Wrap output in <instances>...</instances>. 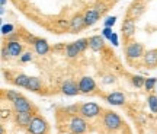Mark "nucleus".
<instances>
[{
	"label": "nucleus",
	"instance_id": "nucleus-1",
	"mask_svg": "<svg viewBox=\"0 0 157 134\" xmlns=\"http://www.w3.org/2000/svg\"><path fill=\"white\" fill-rule=\"evenodd\" d=\"M101 112H102V108L98 105V104H95V102H84V104L80 105V111H78V114H80L83 118H89V120H92V118L98 117Z\"/></svg>",
	"mask_w": 157,
	"mask_h": 134
},
{
	"label": "nucleus",
	"instance_id": "nucleus-2",
	"mask_svg": "<svg viewBox=\"0 0 157 134\" xmlns=\"http://www.w3.org/2000/svg\"><path fill=\"white\" fill-rule=\"evenodd\" d=\"M103 125L108 130H111V131H117V130L121 128L122 121H121V118H119V115H118L117 112L106 111L103 114Z\"/></svg>",
	"mask_w": 157,
	"mask_h": 134
},
{
	"label": "nucleus",
	"instance_id": "nucleus-3",
	"mask_svg": "<svg viewBox=\"0 0 157 134\" xmlns=\"http://www.w3.org/2000/svg\"><path fill=\"white\" fill-rule=\"evenodd\" d=\"M28 131L31 134H47V131H48V123L42 117L35 115L32 118L31 124H29Z\"/></svg>",
	"mask_w": 157,
	"mask_h": 134
},
{
	"label": "nucleus",
	"instance_id": "nucleus-4",
	"mask_svg": "<svg viewBox=\"0 0 157 134\" xmlns=\"http://www.w3.org/2000/svg\"><path fill=\"white\" fill-rule=\"evenodd\" d=\"M68 130L71 134H83L87 130V124L84 121V118L80 115H73L70 123H68Z\"/></svg>",
	"mask_w": 157,
	"mask_h": 134
},
{
	"label": "nucleus",
	"instance_id": "nucleus-5",
	"mask_svg": "<svg viewBox=\"0 0 157 134\" xmlns=\"http://www.w3.org/2000/svg\"><path fill=\"white\" fill-rule=\"evenodd\" d=\"M125 56L129 60H137L140 57L144 56V47L140 42H128L125 47Z\"/></svg>",
	"mask_w": 157,
	"mask_h": 134
},
{
	"label": "nucleus",
	"instance_id": "nucleus-6",
	"mask_svg": "<svg viewBox=\"0 0 157 134\" xmlns=\"http://www.w3.org/2000/svg\"><path fill=\"white\" fill-rule=\"evenodd\" d=\"M122 35L125 39H129L132 35L135 34V18H131V16H125L122 22Z\"/></svg>",
	"mask_w": 157,
	"mask_h": 134
},
{
	"label": "nucleus",
	"instance_id": "nucleus-7",
	"mask_svg": "<svg viewBox=\"0 0 157 134\" xmlns=\"http://www.w3.org/2000/svg\"><path fill=\"white\" fill-rule=\"evenodd\" d=\"M12 104H13V108H15L16 112H31L32 111V104L22 95L19 96V98H16Z\"/></svg>",
	"mask_w": 157,
	"mask_h": 134
},
{
	"label": "nucleus",
	"instance_id": "nucleus-8",
	"mask_svg": "<svg viewBox=\"0 0 157 134\" xmlns=\"http://www.w3.org/2000/svg\"><path fill=\"white\" fill-rule=\"evenodd\" d=\"M78 89H80L82 93H89L92 90H95L96 89L95 80L90 76H84V77H82L78 80Z\"/></svg>",
	"mask_w": 157,
	"mask_h": 134
},
{
	"label": "nucleus",
	"instance_id": "nucleus-9",
	"mask_svg": "<svg viewBox=\"0 0 157 134\" xmlns=\"http://www.w3.org/2000/svg\"><path fill=\"white\" fill-rule=\"evenodd\" d=\"M83 28H86V22H84L83 15H74L73 19L70 21V32L77 34L80 32Z\"/></svg>",
	"mask_w": 157,
	"mask_h": 134
},
{
	"label": "nucleus",
	"instance_id": "nucleus-10",
	"mask_svg": "<svg viewBox=\"0 0 157 134\" xmlns=\"http://www.w3.org/2000/svg\"><path fill=\"white\" fill-rule=\"evenodd\" d=\"M84 22H86V26H92V25H95L99 19H101V13L96 10L95 7H90L87 10L84 12Z\"/></svg>",
	"mask_w": 157,
	"mask_h": 134
},
{
	"label": "nucleus",
	"instance_id": "nucleus-11",
	"mask_svg": "<svg viewBox=\"0 0 157 134\" xmlns=\"http://www.w3.org/2000/svg\"><path fill=\"white\" fill-rule=\"evenodd\" d=\"M61 92L64 93V95H67V96L77 95L78 92H80V89H78V83L73 82V80H66V82L63 83V86H61Z\"/></svg>",
	"mask_w": 157,
	"mask_h": 134
},
{
	"label": "nucleus",
	"instance_id": "nucleus-12",
	"mask_svg": "<svg viewBox=\"0 0 157 134\" xmlns=\"http://www.w3.org/2000/svg\"><path fill=\"white\" fill-rule=\"evenodd\" d=\"M144 10H146V6H144V3H143L141 0H137V2H134L132 5L129 6L128 12H127V15L137 19V18L140 16V15H143V13H144Z\"/></svg>",
	"mask_w": 157,
	"mask_h": 134
},
{
	"label": "nucleus",
	"instance_id": "nucleus-13",
	"mask_svg": "<svg viewBox=\"0 0 157 134\" xmlns=\"http://www.w3.org/2000/svg\"><path fill=\"white\" fill-rule=\"evenodd\" d=\"M143 61H144V64H146L147 67H150V69L157 67V50L146 51L144 56H143Z\"/></svg>",
	"mask_w": 157,
	"mask_h": 134
},
{
	"label": "nucleus",
	"instance_id": "nucleus-14",
	"mask_svg": "<svg viewBox=\"0 0 157 134\" xmlns=\"http://www.w3.org/2000/svg\"><path fill=\"white\" fill-rule=\"evenodd\" d=\"M32 114L31 112H16V115H15V120H16L17 125H21V127H26L28 128L31 121H32Z\"/></svg>",
	"mask_w": 157,
	"mask_h": 134
},
{
	"label": "nucleus",
	"instance_id": "nucleus-15",
	"mask_svg": "<svg viewBox=\"0 0 157 134\" xmlns=\"http://www.w3.org/2000/svg\"><path fill=\"white\" fill-rule=\"evenodd\" d=\"M34 47H35L36 54H39V56H45V54H48V51H50V44L47 42V39H42V38L35 39Z\"/></svg>",
	"mask_w": 157,
	"mask_h": 134
},
{
	"label": "nucleus",
	"instance_id": "nucleus-16",
	"mask_svg": "<svg viewBox=\"0 0 157 134\" xmlns=\"http://www.w3.org/2000/svg\"><path fill=\"white\" fill-rule=\"evenodd\" d=\"M6 48L9 51V56L10 57H19L22 54V50H23V45L19 42V41H9Z\"/></svg>",
	"mask_w": 157,
	"mask_h": 134
},
{
	"label": "nucleus",
	"instance_id": "nucleus-17",
	"mask_svg": "<svg viewBox=\"0 0 157 134\" xmlns=\"http://www.w3.org/2000/svg\"><path fill=\"white\" fill-rule=\"evenodd\" d=\"M106 102L111 105H124L125 102V95L122 92H112L106 96Z\"/></svg>",
	"mask_w": 157,
	"mask_h": 134
},
{
	"label": "nucleus",
	"instance_id": "nucleus-18",
	"mask_svg": "<svg viewBox=\"0 0 157 134\" xmlns=\"http://www.w3.org/2000/svg\"><path fill=\"white\" fill-rule=\"evenodd\" d=\"M105 45V41H103V37L101 35H93L89 38V47L93 51H101Z\"/></svg>",
	"mask_w": 157,
	"mask_h": 134
},
{
	"label": "nucleus",
	"instance_id": "nucleus-19",
	"mask_svg": "<svg viewBox=\"0 0 157 134\" xmlns=\"http://www.w3.org/2000/svg\"><path fill=\"white\" fill-rule=\"evenodd\" d=\"M80 53H82V51L78 50V47L76 45V42H71V44H68L67 47H66V56H67L68 58H74V57H77Z\"/></svg>",
	"mask_w": 157,
	"mask_h": 134
},
{
	"label": "nucleus",
	"instance_id": "nucleus-20",
	"mask_svg": "<svg viewBox=\"0 0 157 134\" xmlns=\"http://www.w3.org/2000/svg\"><path fill=\"white\" fill-rule=\"evenodd\" d=\"M28 90H32V92H39L42 89V83L38 77H31L29 79V83H28Z\"/></svg>",
	"mask_w": 157,
	"mask_h": 134
},
{
	"label": "nucleus",
	"instance_id": "nucleus-21",
	"mask_svg": "<svg viewBox=\"0 0 157 134\" xmlns=\"http://www.w3.org/2000/svg\"><path fill=\"white\" fill-rule=\"evenodd\" d=\"M29 79H31V76H26V74H17L16 77H15V85H17L19 88H28V83H29Z\"/></svg>",
	"mask_w": 157,
	"mask_h": 134
},
{
	"label": "nucleus",
	"instance_id": "nucleus-22",
	"mask_svg": "<svg viewBox=\"0 0 157 134\" xmlns=\"http://www.w3.org/2000/svg\"><path fill=\"white\" fill-rule=\"evenodd\" d=\"M131 82H132V85H134L135 88H143L146 85V79L143 77V76H132Z\"/></svg>",
	"mask_w": 157,
	"mask_h": 134
},
{
	"label": "nucleus",
	"instance_id": "nucleus-23",
	"mask_svg": "<svg viewBox=\"0 0 157 134\" xmlns=\"http://www.w3.org/2000/svg\"><path fill=\"white\" fill-rule=\"evenodd\" d=\"M74 42H76V45L78 47V50L82 51V53L89 47V39L87 38H80V39H77V41H74Z\"/></svg>",
	"mask_w": 157,
	"mask_h": 134
},
{
	"label": "nucleus",
	"instance_id": "nucleus-24",
	"mask_svg": "<svg viewBox=\"0 0 157 134\" xmlns=\"http://www.w3.org/2000/svg\"><path fill=\"white\" fill-rule=\"evenodd\" d=\"M147 100H148V106H150V109H151L154 114H157V96L156 95H150Z\"/></svg>",
	"mask_w": 157,
	"mask_h": 134
},
{
	"label": "nucleus",
	"instance_id": "nucleus-25",
	"mask_svg": "<svg viewBox=\"0 0 157 134\" xmlns=\"http://www.w3.org/2000/svg\"><path fill=\"white\" fill-rule=\"evenodd\" d=\"M93 7H95V9L99 12V13H101V16H102V15H105V13H106V10H108V5H105L102 0H99V2H98V3L93 6Z\"/></svg>",
	"mask_w": 157,
	"mask_h": 134
},
{
	"label": "nucleus",
	"instance_id": "nucleus-26",
	"mask_svg": "<svg viewBox=\"0 0 157 134\" xmlns=\"http://www.w3.org/2000/svg\"><path fill=\"white\" fill-rule=\"evenodd\" d=\"M157 83V79L156 77H148L146 79V85H144V88H146V90H151L154 86H156Z\"/></svg>",
	"mask_w": 157,
	"mask_h": 134
},
{
	"label": "nucleus",
	"instance_id": "nucleus-27",
	"mask_svg": "<svg viewBox=\"0 0 157 134\" xmlns=\"http://www.w3.org/2000/svg\"><path fill=\"white\" fill-rule=\"evenodd\" d=\"M6 96L9 98V100H10V102H13L16 98H19V96H21V93H19V92H16V90H7V92H6Z\"/></svg>",
	"mask_w": 157,
	"mask_h": 134
},
{
	"label": "nucleus",
	"instance_id": "nucleus-28",
	"mask_svg": "<svg viewBox=\"0 0 157 134\" xmlns=\"http://www.w3.org/2000/svg\"><path fill=\"white\" fill-rule=\"evenodd\" d=\"M115 21H117V18L115 16H108L103 23H105V26H108V28H112L113 25H115Z\"/></svg>",
	"mask_w": 157,
	"mask_h": 134
},
{
	"label": "nucleus",
	"instance_id": "nucleus-29",
	"mask_svg": "<svg viewBox=\"0 0 157 134\" xmlns=\"http://www.w3.org/2000/svg\"><path fill=\"white\" fill-rule=\"evenodd\" d=\"M102 34H103V37H105V38L111 39V37L113 35L112 28H108V26H105V28H103V31H102Z\"/></svg>",
	"mask_w": 157,
	"mask_h": 134
},
{
	"label": "nucleus",
	"instance_id": "nucleus-30",
	"mask_svg": "<svg viewBox=\"0 0 157 134\" xmlns=\"http://www.w3.org/2000/svg\"><path fill=\"white\" fill-rule=\"evenodd\" d=\"M12 31H13V25H3V26H2V32L5 34V35L12 34Z\"/></svg>",
	"mask_w": 157,
	"mask_h": 134
},
{
	"label": "nucleus",
	"instance_id": "nucleus-31",
	"mask_svg": "<svg viewBox=\"0 0 157 134\" xmlns=\"http://www.w3.org/2000/svg\"><path fill=\"white\" fill-rule=\"evenodd\" d=\"M21 60H22L23 63H28V61H31L32 60V54L31 53H25L22 57H21Z\"/></svg>",
	"mask_w": 157,
	"mask_h": 134
},
{
	"label": "nucleus",
	"instance_id": "nucleus-32",
	"mask_svg": "<svg viewBox=\"0 0 157 134\" xmlns=\"http://www.w3.org/2000/svg\"><path fill=\"white\" fill-rule=\"evenodd\" d=\"M109 41H111V42H112V44L115 45V47H118V45H119V42H118V35H117V34H113L112 37H111V39H109Z\"/></svg>",
	"mask_w": 157,
	"mask_h": 134
},
{
	"label": "nucleus",
	"instance_id": "nucleus-33",
	"mask_svg": "<svg viewBox=\"0 0 157 134\" xmlns=\"http://www.w3.org/2000/svg\"><path fill=\"white\" fill-rule=\"evenodd\" d=\"M6 117H9V111H2V118H6Z\"/></svg>",
	"mask_w": 157,
	"mask_h": 134
},
{
	"label": "nucleus",
	"instance_id": "nucleus-34",
	"mask_svg": "<svg viewBox=\"0 0 157 134\" xmlns=\"http://www.w3.org/2000/svg\"><path fill=\"white\" fill-rule=\"evenodd\" d=\"M0 5H2V7H5V5H6V0H0Z\"/></svg>",
	"mask_w": 157,
	"mask_h": 134
}]
</instances>
